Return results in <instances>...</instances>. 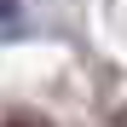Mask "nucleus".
I'll return each mask as SVG.
<instances>
[{
    "mask_svg": "<svg viewBox=\"0 0 127 127\" xmlns=\"http://www.w3.org/2000/svg\"><path fill=\"white\" fill-rule=\"evenodd\" d=\"M6 127H46V121H40V116H12Z\"/></svg>",
    "mask_w": 127,
    "mask_h": 127,
    "instance_id": "1",
    "label": "nucleus"
}]
</instances>
